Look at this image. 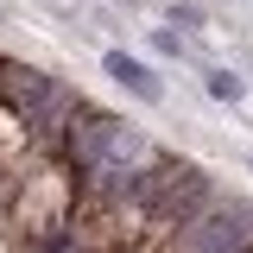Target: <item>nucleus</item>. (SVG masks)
Instances as JSON below:
<instances>
[{
    "mask_svg": "<svg viewBox=\"0 0 253 253\" xmlns=\"http://www.w3.org/2000/svg\"><path fill=\"white\" fill-rule=\"evenodd\" d=\"M247 171H253V152H247Z\"/></svg>",
    "mask_w": 253,
    "mask_h": 253,
    "instance_id": "obj_7",
    "label": "nucleus"
},
{
    "mask_svg": "<svg viewBox=\"0 0 253 253\" xmlns=\"http://www.w3.org/2000/svg\"><path fill=\"white\" fill-rule=\"evenodd\" d=\"M0 89L6 101L26 114V126H51L57 114H70V95L44 76V70H26V63H0Z\"/></svg>",
    "mask_w": 253,
    "mask_h": 253,
    "instance_id": "obj_2",
    "label": "nucleus"
},
{
    "mask_svg": "<svg viewBox=\"0 0 253 253\" xmlns=\"http://www.w3.org/2000/svg\"><path fill=\"white\" fill-rule=\"evenodd\" d=\"M101 70H108L126 95H139V101H165V83H158L139 57H126V51H101Z\"/></svg>",
    "mask_w": 253,
    "mask_h": 253,
    "instance_id": "obj_3",
    "label": "nucleus"
},
{
    "mask_svg": "<svg viewBox=\"0 0 253 253\" xmlns=\"http://www.w3.org/2000/svg\"><path fill=\"white\" fill-rule=\"evenodd\" d=\"M152 44L165 51V57H184V32H165V26H158V32H152Z\"/></svg>",
    "mask_w": 253,
    "mask_h": 253,
    "instance_id": "obj_6",
    "label": "nucleus"
},
{
    "mask_svg": "<svg viewBox=\"0 0 253 253\" xmlns=\"http://www.w3.org/2000/svg\"><path fill=\"white\" fill-rule=\"evenodd\" d=\"M253 247V203H215L184 221V253H241Z\"/></svg>",
    "mask_w": 253,
    "mask_h": 253,
    "instance_id": "obj_1",
    "label": "nucleus"
},
{
    "mask_svg": "<svg viewBox=\"0 0 253 253\" xmlns=\"http://www.w3.org/2000/svg\"><path fill=\"white\" fill-rule=\"evenodd\" d=\"M171 26H203V6H196V0H171Z\"/></svg>",
    "mask_w": 253,
    "mask_h": 253,
    "instance_id": "obj_5",
    "label": "nucleus"
},
{
    "mask_svg": "<svg viewBox=\"0 0 253 253\" xmlns=\"http://www.w3.org/2000/svg\"><path fill=\"white\" fill-rule=\"evenodd\" d=\"M203 83H209V95H215V101H241V95H247V83H241L234 70H209Z\"/></svg>",
    "mask_w": 253,
    "mask_h": 253,
    "instance_id": "obj_4",
    "label": "nucleus"
}]
</instances>
